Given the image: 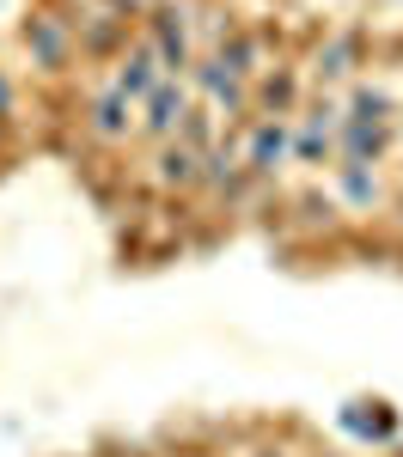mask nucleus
I'll use <instances>...</instances> for the list:
<instances>
[{
    "mask_svg": "<svg viewBox=\"0 0 403 457\" xmlns=\"http://www.w3.org/2000/svg\"><path fill=\"white\" fill-rule=\"evenodd\" d=\"M385 135H391V98H385V92H361V98H355V116L342 122L348 159H355V165L373 159V153L385 146Z\"/></svg>",
    "mask_w": 403,
    "mask_h": 457,
    "instance_id": "nucleus-1",
    "label": "nucleus"
},
{
    "mask_svg": "<svg viewBox=\"0 0 403 457\" xmlns=\"http://www.w3.org/2000/svg\"><path fill=\"white\" fill-rule=\"evenodd\" d=\"M153 62H159L153 49H135V55L122 62V73H116V92H122V98H147V92L159 86V73H153Z\"/></svg>",
    "mask_w": 403,
    "mask_h": 457,
    "instance_id": "nucleus-2",
    "label": "nucleus"
},
{
    "mask_svg": "<svg viewBox=\"0 0 403 457\" xmlns=\"http://www.w3.org/2000/svg\"><path fill=\"white\" fill-rule=\"evenodd\" d=\"M178 19H183V12L165 6V12H159V25H153V31H159V49H153V55H159L165 68H183V55H189V37H183Z\"/></svg>",
    "mask_w": 403,
    "mask_h": 457,
    "instance_id": "nucleus-3",
    "label": "nucleus"
},
{
    "mask_svg": "<svg viewBox=\"0 0 403 457\" xmlns=\"http://www.w3.org/2000/svg\"><path fill=\"white\" fill-rule=\"evenodd\" d=\"M288 153V122H263L251 146V171H275V159Z\"/></svg>",
    "mask_w": 403,
    "mask_h": 457,
    "instance_id": "nucleus-4",
    "label": "nucleus"
},
{
    "mask_svg": "<svg viewBox=\"0 0 403 457\" xmlns=\"http://www.w3.org/2000/svg\"><path fill=\"white\" fill-rule=\"evenodd\" d=\"M178 110H183V92H178V86H153V110H147V135H172Z\"/></svg>",
    "mask_w": 403,
    "mask_h": 457,
    "instance_id": "nucleus-5",
    "label": "nucleus"
},
{
    "mask_svg": "<svg viewBox=\"0 0 403 457\" xmlns=\"http://www.w3.org/2000/svg\"><path fill=\"white\" fill-rule=\"evenodd\" d=\"M122 110H129V98H122V92H110L105 104L92 110V135H98V141H116V135L129 129V116H122Z\"/></svg>",
    "mask_w": 403,
    "mask_h": 457,
    "instance_id": "nucleus-6",
    "label": "nucleus"
},
{
    "mask_svg": "<svg viewBox=\"0 0 403 457\" xmlns=\"http://www.w3.org/2000/svg\"><path fill=\"white\" fill-rule=\"evenodd\" d=\"M159 165H165V171H159V177H165V183H178V189H183V183H196V159H189L183 146H178V153H165Z\"/></svg>",
    "mask_w": 403,
    "mask_h": 457,
    "instance_id": "nucleus-7",
    "label": "nucleus"
},
{
    "mask_svg": "<svg viewBox=\"0 0 403 457\" xmlns=\"http://www.w3.org/2000/svg\"><path fill=\"white\" fill-rule=\"evenodd\" d=\"M6 116H13V86H6V73H0V129H6Z\"/></svg>",
    "mask_w": 403,
    "mask_h": 457,
    "instance_id": "nucleus-8",
    "label": "nucleus"
}]
</instances>
